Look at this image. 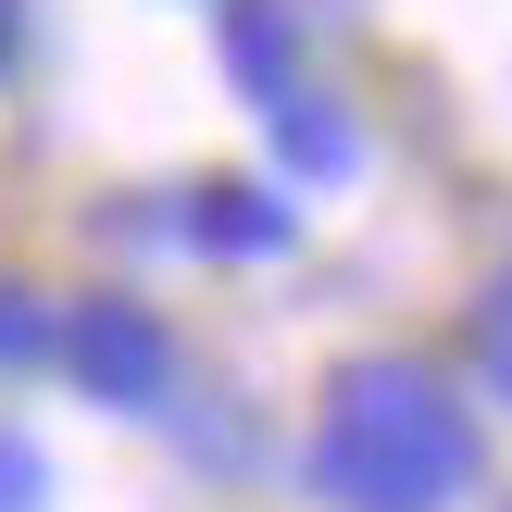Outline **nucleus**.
<instances>
[{
    "instance_id": "nucleus-1",
    "label": "nucleus",
    "mask_w": 512,
    "mask_h": 512,
    "mask_svg": "<svg viewBox=\"0 0 512 512\" xmlns=\"http://www.w3.org/2000/svg\"><path fill=\"white\" fill-rule=\"evenodd\" d=\"M488 450H475V413L450 400L438 363H350L325 388L313 425V500L338 512H450L475 500Z\"/></svg>"
},
{
    "instance_id": "nucleus-2",
    "label": "nucleus",
    "mask_w": 512,
    "mask_h": 512,
    "mask_svg": "<svg viewBox=\"0 0 512 512\" xmlns=\"http://www.w3.org/2000/svg\"><path fill=\"white\" fill-rule=\"evenodd\" d=\"M50 350H63V375L88 400H113V413H150V400H175V338L150 325V300L100 288L75 300V313H50Z\"/></svg>"
},
{
    "instance_id": "nucleus-3",
    "label": "nucleus",
    "mask_w": 512,
    "mask_h": 512,
    "mask_svg": "<svg viewBox=\"0 0 512 512\" xmlns=\"http://www.w3.org/2000/svg\"><path fill=\"white\" fill-rule=\"evenodd\" d=\"M225 50H238V75L263 100H288V13H275V0H238V13H225Z\"/></svg>"
},
{
    "instance_id": "nucleus-4",
    "label": "nucleus",
    "mask_w": 512,
    "mask_h": 512,
    "mask_svg": "<svg viewBox=\"0 0 512 512\" xmlns=\"http://www.w3.org/2000/svg\"><path fill=\"white\" fill-rule=\"evenodd\" d=\"M200 238L213 250H288V213H275V200H238V188H200Z\"/></svg>"
},
{
    "instance_id": "nucleus-5",
    "label": "nucleus",
    "mask_w": 512,
    "mask_h": 512,
    "mask_svg": "<svg viewBox=\"0 0 512 512\" xmlns=\"http://www.w3.org/2000/svg\"><path fill=\"white\" fill-rule=\"evenodd\" d=\"M13 363H50V300L0 275V375H13Z\"/></svg>"
},
{
    "instance_id": "nucleus-6",
    "label": "nucleus",
    "mask_w": 512,
    "mask_h": 512,
    "mask_svg": "<svg viewBox=\"0 0 512 512\" xmlns=\"http://www.w3.org/2000/svg\"><path fill=\"white\" fill-rule=\"evenodd\" d=\"M38 500H50V450L25 425H0V512H38Z\"/></svg>"
},
{
    "instance_id": "nucleus-7",
    "label": "nucleus",
    "mask_w": 512,
    "mask_h": 512,
    "mask_svg": "<svg viewBox=\"0 0 512 512\" xmlns=\"http://www.w3.org/2000/svg\"><path fill=\"white\" fill-rule=\"evenodd\" d=\"M475 363H488V388L512 400V288H488V313H475Z\"/></svg>"
},
{
    "instance_id": "nucleus-8",
    "label": "nucleus",
    "mask_w": 512,
    "mask_h": 512,
    "mask_svg": "<svg viewBox=\"0 0 512 512\" xmlns=\"http://www.w3.org/2000/svg\"><path fill=\"white\" fill-rule=\"evenodd\" d=\"M13 50H25V0H0V75H13Z\"/></svg>"
}]
</instances>
